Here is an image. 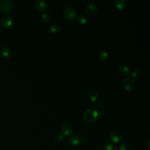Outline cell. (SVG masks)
<instances>
[{"mask_svg":"<svg viewBox=\"0 0 150 150\" xmlns=\"http://www.w3.org/2000/svg\"><path fill=\"white\" fill-rule=\"evenodd\" d=\"M69 143L73 146H76L80 144L81 142V139L80 137L76 135H71L69 139Z\"/></svg>","mask_w":150,"mask_h":150,"instance_id":"obj_10","label":"cell"},{"mask_svg":"<svg viewBox=\"0 0 150 150\" xmlns=\"http://www.w3.org/2000/svg\"><path fill=\"white\" fill-rule=\"evenodd\" d=\"M1 54L6 59H9L12 56V53L11 50L7 47H5L2 49Z\"/></svg>","mask_w":150,"mask_h":150,"instance_id":"obj_13","label":"cell"},{"mask_svg":"<svg viewBox=\"0 0 150 150\" xmlns=\"http://www.w3.org/2000/svg\"><path fill=\"white\" fill-rule=\"evenodd\" d=\"M146 146L148 149H150V139L148 138L147 141H146Z\"/></svg>","mask_w":150,"mask_h":150,"instance_id":"obj_23","label":"cell"},{"mask_svg":"<svg viewBox=\"0 0 150 150\" xmlns=\"http://www.w3.org/2000/svg\"><path fill=\"white\" fill-rule=\"evenodd\" d=\"M114 4L118 9L122 10L125 8L127 2L125 0H116L114 2Z\"/></svg>","mask_w":150,"mask_h":150,"instance_id":"obj_14","label":"cell"},{"mask_svg":"<svg viewBox=\"0 0 150 150\" xmlns=\"http://www.w3.org/2000/svg\"><path fill=\"white\" fill-rule=\"evenodd\" d=\"M119 73L122 76H127L129 74V68L125 65L121 66L119 68Z\"/></svg>","mask_w":150,"mask_h":150,"instance_id":"obj_16","label":"cell"},{"mask_svg":"<svg viewBox=\"0 0 150 150\" xmlns=\"http://www.w3.org/2000/svg\"><path fill=\"white\" fill-rule=\"evenodd\" d=\"M122 85L124 88L129 91H132L135 88V82L131 77H127L124 79Z\"/></svg>","mask_w":150,"mask_h":150,"instance_id":"obj_5","label":"cell"},{"mask_svg":"<svg viewBox=\"0 0 150 150\" xmlns=\"http://www.w3.org/2000/svg\"><path fill=\"white\" fill-rule=\"evenodd\" d=\"M103 150H118L117 147L112 144H107L103 147Z\"/></svg>","mask_w":150,"mask_h":150,"instance_id":"obj_17","label":"cell"},{"mask_svg":"<svg viewBox=\"0 0 150 150\" xmlns=\"http://www.w3.org/2000/svg\"><path fill=\"white\" fill-rule=\"evenodd\" d=\"M64 138V137L62 134H57L56 137H55V142H56L57 143H60L63 141Z\"/></svg>","mask_w":150,"mask_h":150,"instance_id":"obj_21","label":"cell"},{"mask_svg":"<svg viewBox=\"0 0 150 150\" xmlns=\"http://www.w3.org/2000/svg\"><path fill=\"white\" fill-rule=\"evenodd\" d=\"M99 117V114L98 111L94 108H88L84 111L83 114V117L84 120L87 122L93 123L96 122Z\"/></svg>","mask_w":150,"mask_h":150,"instance_id":"obj_1","label":"cell"},{"mask_svg":"<svg viewBox=\"0 0 150 150\" xmlns=\"http://www.w3.org/2000/svg\"><path fill=\"white\" fill-rule=\"evenodd\" d=\"M63 14L64 17L69 21H73L76 19L77 16V12L76 10L71 6H67L63 10Z\"/></svg>","mask_w":150,"mask_h":150,"instance_id":"obj_2","label":"cell"},{"mask_svg":"<svg viewBox=\"0 0 150 150\" xmlns=\"http://www.w3.org/2000/svg\"><path fill=\"white\" fill-rule=\"evenodd\" d=\"M120 150H131V146L128 144H122L120 146Z\"/></svg>","mask_w":150,"mask_h":150,"instance_id":"obj_20","label":"cell"},{"mask_svg":"<svg viewBox=\"0 0 150 150\" xmlns=\"http://www.w3.org/2000/svg\"><path fill=\"white\" fill-rule=\"evenodd\" d=\"M49 29L52 33H59L62 30V26L59 23H53L50 26Z\"/></svg>","mask_w":150,"mask_h":150,"instance_id":"obj_12","label":"cell"},{"mask_svg":"<svg viewBox=\"0 0 150 150\" xmlns=\"http://www.w3.org/2000/svg\"><path fill=\"white\" fill-rule=\"evenodd\" d=\"M88 98L91 102H96L98 99V94L96 91L91 90L88 93Z\"/></svg>","mask_w":150,"mask_h":150,"instance_id":"obj_11","label":"cell"},{"mask_svg":"<svg viewBox=\"0 0 150 150\" xmlns=\"http://www.w3.org/2000/svg\"><path fill=\"white\" fill-rule=\"evenodd\" d=\"M60 131L63 136H69L72 134L73 128L69 123L64 122L60 126Z\"/></svg>","mask_w":150,"mask_h":150,"instance_id":"obj_6","label":"cell"},{"mask_svg":"<svg viewBox=\"0 0 150 150\" xmlns=\"http://www.w3.org/2000/svg\"><path fill=\"white\" fill-rule=\"evenodd\" d=\"M109 138L111 141L114 144H119L122 142L123 138L122 135L118 131H112L109 135Z\"/></svg>","mask_w":150,"mask_h":150,"instance_id":"obj_4","label":"cell"},{"mask_svg":"<svg viewBox=\"0 0 150 150\" xmlns=\"http://www.w3.org/2000/svg\"><path fill=\"white\" fill-rule=\"evenodd\" d=\"M77 21L79 23L83 25V24L86 23L87 20V18L86 16L81 15L77 18Z\"/></svg>","mask_w":150,"mask_h":150,"instance_id":"obj_19","label":"cell"},{"mask_svg":"<svg viewBox=\"0 0 150 150\" xmlns=\"http://www.w3.org/2000/svg\"><path fill=\"white\" fill-rule=\"evenodd\" d=\"M34 6L36 10L39 12L45 11L47 8V2L44 0H36L35 2Z\"/></svg>","mask_w":150,"mask_h":150,"instance_id":"obj_7","label":"cell"},{"mask_svg":"<svg viewBox=\"0 0 150 150\" xmlns=\"http://www.w3.org/2000/svg\"><path fill=\"white\" fill-rule=\"evenodd\" d=\"M13 8V3L10 0H1L0 1V11L8 13L12 11Z\"/></svg>","mask_w":150,"mask_h":150,"instance_id":"obj_3","label":"cell"},{"mask_svg":"<svg viewBox=\"0 0 150 150\" xmlns=\"http://www.w3.org/2000/svg\"><path fill=\"white\" fill-rule=\"evenodd\" d=\"M139 73L137 70H134L131 72V77L132 78H137L139 76Z\"/></svg>","mask_w":150,"mask_h":150,"instance_id":"obj_22","label":"cell"},{"mask_svg":"<svg viewBox=\"0 0 150 150\" xmlns=\"http://www.w3.org/2000/svg\"><path fill=\"white\" fill-rule=\"evenodd\" d=\"M12 23H13V20L9 16L4 17L1 21V26L5 29H8L10 28L12 25Z\"/></svg>","mask_w":150,"mask_h":150,"instance_id":"obj_8","label":"cell"},{"mask_svg":"<svg viewBox=\"0 0 150 150\" xmlns=\"http://www.w3.org/2000/svg\"><path fill=\"white\" fill-rule=\"evenodd\" d=\"M97 10V8L94 4L90 3L87 4L84 6V11L85 12L89 15H93L94 14Z\"/></svg>","mask_w":150,"mask_h":150,"instance_id":"obj_9","label":"cell"},{"mask_svg":"<svg viewBox=\"0 0 150 150\" xmlns=\"http://www.w3.org/2000/svg\"><path fill=\"white\" fill-rule=\"evenodd\" d=\"M98 57L100 61L105 62L108 60V54L105 51L101 50L98 53Z\"/></svg>","mask_w":150,"mask_h":150,"instance_id":"obj_15","label":"cell"},{"mask_svg":"<svg viewBox=\"0 0 150 150\" xmlns=\"http://www.w3.org/2000/svg\"><path fill=\"white\" fill-rule=\"evenodd\" d=\"M42 19L43 21V22L46 23H49L51 20V16L49 13H44L42 15Z\"/></svg>","mask_w":150,"mask_h":150,"instance_id":"obj_18","label":"cell"}]
</instances>
